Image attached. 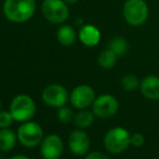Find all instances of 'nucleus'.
Returning <instances> with one entry per match:
<instances>
[{
    "mask_svg": "<svg viewBox=\"0 0 159 159\" xmlns=\"http://www.w3.org/2000/svg\"><path fill=\"white\" fill-rule=\"evenodd\" d=\"M66 3H68V4H74V3H77L79 0H64Z\"/></svg>",
    "mask_w": 159,
    "mask_h": 159,
    "instance_id": "nucleus-25",
    "label": "nucleus"
},
{
    "mask_svg": "<svg viewBox=\"0 0 159 159\" xmlns=\"http://www.w3.org/2000/svg\"><path fill=\"white\" fill-rule=\"evenodd\" d=\"M68 147L74 155L82 156L88 153L90 148L89 135L82 130H74L68 138Z\"/></svg>",
    "mask_w": 159,
    "mask_h": 159,
    "instance_id": "nucleus-11",
    "label": "nucleus"
},
{
    "mask_svg": "<svg viewBox=\"0 0 159 159\" xmlns=\"http://www.w3.org/2000/svg\"><path fill=\"white\" fill-rule=\"evenodd\" d=\"M145 143V138L142 133H133L131 135V140H130V144L134 147H142Z\"/></svg>",
    "mask_w": 159,
    "mask_h": 159,
    "instance_id": "nucleus-22",
    "label": "nucleus"
},
{
    "mask_svg": "<svg viewBox=\"0 0 159 159\" xmlns=\"http://www.w3.org/2000/svg\"><path fill=\"white\" fill-rule=\"evenodd\" d=\"M131 134L122 127H115L108 130L104 136V147L111 154H121L128 148Z\"/></svg>",
    "mask_w": 159,
    "mask_h": 159,
    "instance_id": "nucleus-3",
    "label": "nucleus"
},
{
    "mask_svg": "<svg viewBox=\"0 0 159 159\" xmlns=\"http://www.w3.org/2000/svg\"><path fill=\"white\" fill-rule=\"evenodd\" d=\"M63 141L57 134H50L42 140L40 154L43 159H59L63 153Z\"/></svg>",
    "mask_w": 159,
    "mask_h": 159,
    "instance_id": "nucleus-10",
    "label": "nucleus"
},
{
    "mask_svg": "<svg viewBox=\"0 0 159 159\" xmlns=\"http://www.w3.org/2000/svg\"><path fill=\"white\" fill-rule=\"evenodd\" d=\"M36 10L35 0H6L4 16L13 23H24L33 17Z\"/></svg>",
    "mask_w": 159,
    "mask_h": 159,
    "instance_id": "nucleus-1",
    "label": "nucleus"
},
{
    "mask_svg": "<svg viewBox=\"0 0 159 159\" xmlns=\"http://www.w3.org/2000/svg\"><path fill=\"white\" fill-rule=\"evenodd\" d=\"M94 114L93 111H88L87 108L84 109H80L77 114L75 115V118H74V121H75V125L80 129H87L93 124L94 121Z\"/></svg>",
    "mask_w": 159,
    "mask_h": 159,
    "instance_id": "nucleus-16",
    "label": "nucleus"
},
{
    "mask_svg": "<svg viewBox=\"0 0 159 159\" xmlns=\"http://www.w3.org/2000/svg\"><path fill=\"white\" fill-rule=\"evenodd\" d=\"M86 159H109L107 157L106 155H105L104 153H102V152H91V153H89L88 155L86 156Z\"/></svg>",
    "mask_w": 159,
    "mask_h": 159,
    "instance_id": "nucleus-23",
    "label": "nucleus"
},
{
    "mask_svg": "<svg viewBox=\"0 0 159 159\" xmlns=\"http://www.w3.org/2000/svg\"><path fill=\"white\" fill-rule=\"evenodd\" d=\"M16 142L15 133L9 128L0 129V151L9 152L14 147Z\"/></svg>",
    "mask_w": 159,
    "mask_h": 159,
    "instance_id": "nucleus-15",
    "label": "nucleus"
},
{
    "mask_svg": "<svg viewBox=\"0 0 159 159\" xmlns=\"http://www.w3.org/2000/svg\"><path fill=\"white\" fill-rule=\"evenodd\" d=\"M140 84L141 82L139 78L135 75H132V74H128V75L124 76L121 79V87L129 92L135 91L138 88H140Z\"/></svg>",
    "mask_w": 159,
    "mask_h": 159,
    "instance_id": "nucleus-19",
    "label": "nucleus"
},
{
    "mask_svg": "<svg viewBox=\"0 0 159 159\" xmlns=\"http://www.w3.org/2000/svg\"><path fill=\"white\" fill-rule=\"evenodd\" d=\"M108 49H111L113 52L117 54V57H121V55L126 54L128 51V42L125 38L122 37H114L111 39L108 43Z\"/></svg>",
    "mask_w": 159,
    "mask_h": 159,
    "instance_id": "nucleus-18",
    "label": "nucleus"
},
{
    "mask_svg": "<svg viewBox=\"0 0 159 159\" xmlns=\"http://www.w3.org/2000/svg\"><path fill=\"white\" fill-rule=\"evenodd\" d=\"M0 108H1V102H0Z\"/></svg>",
    "mask_w": 159,
    "mask_h": 159,
    "instance_id": "nucleus-26",
    "label": "nucleus"
},
{
    "mask_svg": "<svg viewBox=\"0 0 159 159\" xmlns=\"http://www.w3.org/2000/svg\"><path fill=\"white\" fill-rule=\"evenodd\" d=\"M13 120L14 118L10 111H0V129L9 128L13 124Z\"/></svg>",
    "mask_w": 159,
    "mask_h": 159,
    "instance_id": "nucleus-21",
    "label": "nucleus"
},
{
    "mask_svg": "<svg viewBox=\"0 0 159 159\" xmlns=\"http://www.w3.org/2000/svg\"><path fill=\"white\" fill-rule=\"evenodd\" d=\"M79 39L84 46L95 47L101 40V32L94 25L87 24L84 25L79 30Z\"/></svg>",
    "mask_w": 159,
    "mask_h": 159,
    "instance_id": "nucleus-13",
    "label": "nucleus"
},
{
    "mask_svg": "<svg viewBox=\"0 0 159 159\" xmlns=\"http://www.w3.org/2000/svg\"><path fill=\"white\" fill-rule=\"evenodd\" d=\"M140 89L142 94L151 101L159 100V77L154 75L146 76L141 81Z\"/></svg>",
    "mask_w": 159,
    "mask_h": 159,
    "instance_id": "nucleus-12",
    "label": "nucleus"
},
{
    "mask_svg": "<svg viewBox=\"0 0 159 159\" xmlns=\"http://www.w3.org/2000/svg\"><path fill=\"white\" fill-rule=\"evenodd\" d=\"M126 22L131 26H141L147 21L149 9L145 0H127L122 8Z\"/></svg>",
    "mask_w": 159,
    "mask_h": 159,
    "instance_id": "nucleus-2",
    "label": "nucleus"
},
{
    "mask_svg": "<svg viewBox=\"0 0 159 159\" xmlns=\"http://www.w3.org/2000/svg\"><path fill=\"white\" fill-rule=\"evenodd\" d=\"M42 101L48 106L62 107L68 101V93L63 86L53 84L48 86L42 92Z\"/></svg>",
    "mask_w": 159,
    "mask_h": 159,
    "instance_id": "nucleus-9",
    "label": "nucleus"
},
{
    "mask_svg": "<svg viewBox=\"0 0 159 159\" xmlns=\"http://www.w3.org/2000/svg\"><path fill=\"white\" fill-rule=\"evenodd\" d=\"M68 3L64 0H43L41 11L47 21L53 24L64 23L69 16Z\"/></svg>",
    "mask_w": 159,
    "mask_h": 159,
    "instance_id": "nucleus-5",
    "label": "nucleus"
},
{
    "mask_svg": "<svg viewBox=\"0 0 159 159\" xmlns=\"http://www.w3.org/2000/svg\"><path fill=\"white\" fill-rule=\"evenodd\" d=\"M57 41L64 47H69L76 41V32L70 25H63L57 32Z\"/></svg>",
    "mask_w": 159,
    "mask_h": 159,
    "instance_id": "nucleus-14",
    "label": "nucleus"
},
{
    "mask_svg": "<svg viewBox=\"0 0 159 159\" xmlns=\"http://www.w3.org/2000/svg\"><path fill=\"white\" fill-rule=\"evenodd\" d=\"M10 159H30V158L26 157V156H24V155H15Z\"/></svg>",
    "mask_w": 159,
    "mask_h": 159,
    "instance_id": "nucleus-24",
    "label": "nucleus"
},
{
    "mask_svg": "<svg viewBox=\"0 0 159 159\" xmlns=\"http://www.w3.org/2000/svg\"><path fill=\"white\" fill-rule=\"evenodd\" d=\"M17 139L26 147H35L43 140L42 128L34 121H25L17 130Z\"/></svg>",
    "mask_w": 159,
    "mask_h": 159,
    "instance_id": "nucleus-6",
    "label": "nucleus"
},
{
    "mask_svg": "<svg viewBox=\"0 0 159 159\" xmlns=\"http://www.w3.org/2000/svg\"><path fill=\"white\" fill-rule=\"evenodd\" d=\"M119 108L117 98L111 94H102L95 98L92 104V111L101 119H109L115 116Z\"/></svg>",
    "mask_w": 159,
    "mask_h": 159,
    "instance_id": "nucleus-7",
    "label": "nucleus"
},
{
    "mask_svg": "<svg viewBox=\"0 0 159 159\" xmlns=\"http://www.w3.org/2000/svg\"><path fill=\"white\" fill-rule=\"evenodd\" d=\"M57 118L63 124H69L74 120L75 115H74V111H71L69 107L62 106L59 107V111H57Z\"/></svg>",
    "mask_w": 159,
    "mask_h": 159,
    "instance_id": "nucleus-20",
    "label": "nucleus"
},
{
    "mask_svg": "<svg viewBox=\"0 0 159 159\" xmlns=\"http://www.w3.org/2000/svg\"><path fill=\"white\" fill-rule=\"evenodd\" d=\"M117 54L111 50V49H105L98 54V64L104 69H111L117 63Z\"/></svg>",
    "mask_w": 159,
    "mask_h": 159,
    "instance_id": "nucleus-17",
    "label": "nucleus"
},
{
    "mask_svg": "<svg viewBox=\"0 0 159 159\" xmlns=\"http://www.w3.org/2000/svg\"><path fill=\"white\" fill-rule=\"evenodd\" d=\"M10 113L15 121H30L36 113V104L30 95L20 94L15 96L11 102Z\"/></svg>",
    "mask_w": 159,
    "mask_h": 159,
    "instance_id": "nucleus-4",
    "label": "nucleus"
},
{
    "mask_svg": "<svg viewBox=\"0 0 159 159\" xmlns=\"http://www.w3.org/2000/svg\"><path fill=\"white\" fill-rule=\"evenodd\" d=\"M70 103L75 108L84 109L92 106L95 100V92L88 84H80L76 87L69 96Z\"/></svg>",
    "mask_w": 159,
    "mask_h": 159,
    "instance_id": "nucleus-8",
    "label": "nucleus"
}]
</instances>
